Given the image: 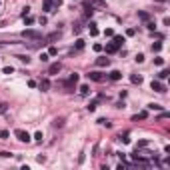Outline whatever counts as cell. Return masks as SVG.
Instances as JSON below:
<instances>
[{"mask_svg": "<svg viewBox=\"0 0 170 170\" xmlns=\"http://www.w3.org/2000/svg\"><path fill=\"white\" fill-rule=\"evenodd\" d=\"M146 28H148V30H154V28H156V24H154V22H150V20H148V22H146Z\"/></svg>", "mask_w": 170, "mask_h": 170, "instance_id": "cell-29", "label": "cell"}, {"mask_svg": "<svg viewBox=\"0 0 170 170\" xmlns=\"http://www.w3.org/2000/svg\"><path fill=\"white\" fill-rule=\"evenodd\" d=\"M138 18H140V20H144V22H148V20H150V16H148L146 12H138Z\"/></svg>", "mask_w": 170, "mask_h": 170, "instance_id": "cell-20", "label": "cell"}, {"mask_svg": "<svg viewBox=\"0 0 170 170\" xmlns=\"http://www.w3.org/2000/svg\"><path fill=\"white\" fill-rule=\"evenodd\" d=\"M34 140H38V142H42V132H36V134H34Z\"/></svg>", "mask_w": 170, "mask_h": 170, "instance_id": "cell-30", "label": "cell"}, {"mask_svg": "<svg viewBox=\"0 0 170 170\" xmlns=\"http://www.w3.org/2000/svg\"><path fill=\"white\" fill-rule=\"evenodd\" d=\"M48 54H50V56H56V54H58V50H56V48H54V46H50V50H48Z\"/></svg>", "mask_w": 170, "mask_h": 170, "instance_id": "cell-27", "label": "cell"}, {"mask_svg": "<svg viewBox=\"0 0 170 170\" xmlns=\"http://www.w3.org/2000/svg\"><path fill=\"white\" fill-rule=\"evenodd\" d=\"M112 42L118 46V48H120V46L124 44V36H112Z\"/></svg>", "mask_w": 170, "mask_h": 170, "instance_id": "cell-13", "label": "cell"}, {"mask_svg": "<svg viewBox=\"0 0 170 170\" xmlns=\"http://www.w3.org/2000/svg\"><path fill=\"white\" fill-rule=\"evenodd\" d=\"M76 82H78V74H70V78L66 80V88H72V86H76Z\"/></svg>", "mask_w": 170, "mask_h": 170, "instance_id": "cell-7", "label": "cell"}, {"mask_svg": "<svg viewBox=\"0 0 170 170\" xmlns=\"http://www.w3.org/2000/svg\"><path fill=\"white\" fill-rule=\"evenodd\" d=\"M2 72H4V74H12L14 68H12V66H4V68H2Z\"/></svg>", "mask_w": 170, "mask_h": 170, "instance_id": "cell-24", "label": "cell"}, {"mask_svg": "<svg viewBox=\"0 0 170 170\" xmlns=\"http://www.w3.org/2000/svg\"><path fill=\"white\" fill-rule=\"evenodd\" d=\"M90 36H98V28L94 22H90Z\"/></svg>", "mask_w": 170, "mask_h": 170, "instance_id": "cell-17", "label": "cell"}, {"mask_svg": "<svg viewBox=\"0 0 170 170\" xmlns=\"http://www.w3.org/2000/svg\"><path fill=\"white\" fill-rule=\"evenodd\" d=\"M0 112H6V104H4V102L0 104Z\"/></svg>", "mask_w": 170, "mask_h": 170, "instance_id": "cell-36", "label": "cell"}, {"mask_svg": "<svg viewBox=\"0 0 170 170\" xmlns=\"http://www.w3.org/2000/svg\"><path fill=\"white\" fill-rule=\"evenodd\" d=\"M86 76H88V80H92V82H104V80H106V76H104L102 72H88Z\"/></svg>", "mask_w": 170, "mask_h": 170, "instance_id": "cell-4", "label": "cell"}, {"mask_svg": "<svg viewBox=\"0 0 170 170\" xmlns=\"http://www.w3.org/2000/svg\"><path fill=\"white\" fill-rule=\"evenodd\" d=\"M14 136H16L20 142H30V134H28V132H24V130H16Z\"/></svg>", "mask_w": 170, "mask_h": 170, "instance_id": "cell-5", "label": "cell"}, {"mask_svg": "<svg viewBox=\"0 0 170 170\" xmlns=\"http://www.w3.org/2000/svg\"><path fill=\"white\" fill-rule=\"evenodd\" d=\"M76 48H84V40H82V38H78V40H76Z\"/></svg>", "mask_w": 170, "mask_h": 170, "instance_id": "cell-28", "label": "cell"}, {"mask_svg": "<svg viewBox=\"0 0 170 170\" xmlns=\"http://www.w3.org/2000/svg\"><path fill=\"white\" fill-rule=\"evenodd\" d=\"M168 74H170L168 70H160V74H158V78H160V80H164V78H168Z\"/></svg>", "mask_w": 170, "mask_h": 170, "instance_id": "cell-21", "label": "cell"}, {"mask_svg": "<svg viewBox=\"0 0 170 170\" xmlns=\"http://www.w3.org/2000/svg\"><path fill=\"white\" fill-rule=\"evenodd\" d=\"M136 62H144V54H138L136 56Z\"/></svg>", "mask_w": 170, "mask_h": 170, "instance_id": "cell-34", "label": "cell"}, {"mask_svg": "<svg viewBox=\"0 0 170 170\" xmlns=\"http://www.w3.org/2000/svg\"><path fill=\"white\" fill-rule=\"evenodd\" d=\"M80 94H82V96H88V94H90V86H88V84H82V86H80Z\"/></svg>", "mask_w": 170, "mask_h": 170, "instance_id": "cell-14", "label": "cell"}, {"mask_svg": "<svg viewBox=\"0 0 170 170\" xmlns=\"http://www.w3.org/2000/svg\"><path fill=\"white\" fill-rule=\"evenodd\" d=\"M154 64H156V66H162V64H164V58L156 56V58H154Z\"/></svg>", "mask_w": 170, "mask_h": 170, "instance_id": "cell-23", "label": "cell"}, {"mask_svg": "<svg viewBox=\"0 0 170 170\" xmlns=\"http://www.w3.org/2000/svg\"><path fill=\"white\" fill-rule=\"evenodd\" d=\"M0 138H4V140H6V138H8V132H6V130H2V132H0Z\"/></svg>", "mask_w": 170, "mask_h": 170, "instance_id": "cell-35", "label": "cell"}, {"mask_svg": "<svg viewBox=\"0 0 170 170\" xmlns=\"http://www.w3.org/2000/svg\"><path fill=\"white\" fill-rule=\"evenodd\" d=\"M62 6V0H44L42 2V10L44 12H56Z\"/></svg>", "mask_w": 170, "mask_h": 170, "instance_id": "cell-1", "label": "cell"}, {"mask_svg": "<svg viewBox=\"0 0 170 170\" xmlns=\"http://www.w3.org/2000/svg\"><path fill=\"white\" fill-rule=\"evenodd\" d=\"M38 86H40V90H42V92H46V90H48V88H50V82H48V80H42V82H40V84H38Z\"/></svg>", "mask_w": 170, "mask_h": 170, "instance_id": "cell-15", "label": "cell"}, {"mask_svg": "<svg viewBox=\"0 0 170 170\" xmlns=\"http://www.w3.org/2000/svg\"><path fill=\"white\" fill-rule=\"evenodd\" d=\"M148 110H162L160 104H148Z\"/></svg>", "mask_w": 170, "mask_h": 170, "instance_id": "cell-22", "label": "cell"}, {"mask_svg": "<svg viewBox=\"0 0 170 170\" xmlns=\"http://www.w3.org/2000/svg\"><path fill=\"white\" fill-rule=\"evenodd\" d=\"M108 78L116 82V80H120V78H122V72H120V70H112V72L108 74Z\"/></svg>", "mask_w": 170, "mask_h": 170, "instance_id": "cell-8", "label": "cell"}, {"mask_svg": "<svg viewBox=\"0 0 170 170\" xmlns=\"http://www.w3.org/2000/svg\"><path fill=\"white\" fill-rule=\"evenodd\" d=\"M146 144H148L146 140H140V142H138V146H136V148H144V146H146Z\"/></svg>", "mask_w": 170, "mask_h": 170, "instance_id": "cell-33", "label": "cell"}, {"mask_svg": "<svg viewBox=\"0 0 170 170\" xmlns=\"http://www.w3.org/2000/svg\"><path fill=\"white\" fill-rule=\"evenodd\" d=\"M110 58H96V66H108Z\"/></svg>", "mask_w": 170, "mask_h": 170, "instance_id": "cell-12", "label": "cell"}, {"mask_svg": "<svg viewBox=\"0 0 170 170\" xmlns=\"http://www.w3.org/2000/svg\"><path fill=\"white\" fill-rule=\"evenodd\" d=\"M58 72H60V62L50 64V68H48V74H58Z\"/></svg>", "mask_w": 170, "mask_h": 170, "instance_id": "cell-9", "label": "cell"}, {"mask_svg": "<svg viewBox=\"0 0 170 170\" xmlns=\"http://www.w3.org/2000/svg\"><path fill=\"white\" fill-rule=\"evenodd\" d=\"M22 36L28 38V40H40L42 38V32H38V30H24Z\"/></svg>", "mask_w": 170, "mask_h": 170, "instance_id": "cell-3", "label": "cell"}, {"mask_svg": "<svg viewBox=\"0 0 170 170\" xmlns=\"http://www.w3.org/2000/svg\"><path fill=\"white\" fill-rule=\"evenodd\" d=\"M104 36H110V38H112V36H114V30H112V28H106V30H104Z\"/></svg>", "mask_w": 170, "mask_h": 170, "instance_id": "cell-26", "label": "cell"}, {"mask_svg": "<svg viewBox=\"0 0 170 170\" xmlns=\"http://www.w3.org/2000/svg\"><path fill=\"white\" fill-rule=\"evenodd\" d=\"M84 6L86 8H92V10H102V8H106V2L104 0H86Z\"/></svg>", "mask_w": 170, "mask_h": 170, "instance_id": "cell-2", "label": "cell"}, {"mask_svg": "<svg viewBox=\"0 0 170 170\" xmlns=\"http://www.w3.org/2000/svg\"><path fill=\"white\" fill-rule=\"evenodd\" d=\"M162 50V42H154L152 44V52H160Z\"/></svg>", "mask_w": 170, "mask_h": 170, "instance_id": "cell-18", "label": "cell"}, {"mask_svg": "<svg viewBox=\"0 0 170 170\" xmlns=\"http://www.w3.org/2000/svg\"><path fill=\"white\" fill-rule=\"evenodd\" d=\"M118 140H122L124 144H128V142H130V138H128V132H124V134H120V136H118Z\"/></svg>", "mask_w": 170, "mask_h": 170, "instance_id": "cell-19", "label": "cell"}, {"mask_svg": "<svg viewBox=\"0 0 170 170\" xmlns=\"http://www.w3.org/2000/svg\"><path fill=\"white\" fill-rule=\"evenodd\" d=\"M144 118H148V112L146 110H142V112H138L132 116V120H144Z\"/></svg>", "mask_w": 170, "mask_h": 170, "instance_id": "cell-11", "label": "cell"}, {"mask_svg": "<svg viewBox=\"0 0 170 170\" xmlns=\"http://www.w3.org/2000/svg\"><path fill=\"white\" fill-rule=\"evenodd\" d=\"M24 20H26V24H32V22H34L32 16H24Z\"/></svg>", "mask_w": 170, "mask_h": 170, "instance_id": "cell-32", "label": "cell"}, {"mask_svg": "<svg viewBox=\"0 0 170 170\" xmlns=\"http://www.w3.org/2000/svg\"><path fill=\"white\" fill-rule=\"evenodd\" d=\"M130 82H132V84H140V82H142V76H140V74H132V76H130Z\"/></svg>", "mask_w": 170, "mask_h": 170, "instance_id": "cell-16", "label": "cell"}, {"mask_svg": "<svg viewBox=\"0 0 170 170\" xmlns=\"http://www.w3.org/2000/svg\"><path fill=\"white\" fill-rule=\"evenodd\" d=\"M150 88L156 90V92H166V86H164L162 82H158V80H152V82H150Z\"/></svg>", "mask_w": 170, "mask_h": 170, "instance_id": "cell-6", "label": "cell"}, {"mask_svg": "<svg viewBox=\"0 0 170 170\" xmlns=\"http://www.w3.org/2000/svg\"><path fill=\"white\" fill-rule=\"evenodd\" d=\"M48 58H50V54H40V60L42 62H48Z\"/></svg>", "mask_w": 170, "mask_h": 170, "instance_id": "cell-31", "label": "cell"}, {"mask_svg": "<svg viewBox=\"0 0 170 170\" xmlns=\"http://www.w3.org/2000/svg\"><path fill=\"white\" fill-rule=\"evenodd\" d=\"M62 124H64V118H56V120H54V126H56V128H60Z\"/></svg>", "mask_w": 170, "mask_h": 170, "instance_id": "cell-25", "label": "cell"}, {"mask_svg": "<svg viewBox=\"0 0 170 170\" xmlns=\"http://www.w3.org/2000/svg\"><path fill=\"white\" fill-rule=\"evenodd\" d=\"M156 2H166V0H156Z\"/></svg>", "mask_w": 170, "mask_h": 170, "instance_id": "cell-37", "label": "cell"}, {"mask_svg": "<svg viewBox=\"0 0 170 170\" xmlns=\"http://www.w3.org/2000/svg\"><path fill=\"white\" fill-rule=\"evenodd\" d=\"M114 52H118V46L110 42V44H106V54H114Z\"/></svg>", "mask_w": 170, "mask_h": 170, "instance_id": "cell-10", "label": "cell"}]
</instances>
